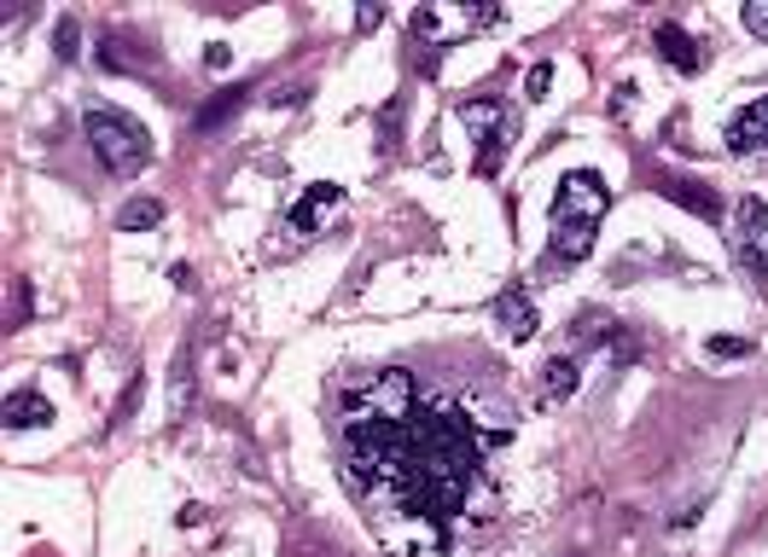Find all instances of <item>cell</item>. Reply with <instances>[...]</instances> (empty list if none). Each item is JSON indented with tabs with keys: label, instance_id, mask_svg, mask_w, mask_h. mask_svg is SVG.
Returning <instances> with one entry per match:
<instances>
[{
	"label": "cell",
	"instance_id": "6da1fadb",
	"mask_svg": "<svg viewBox=\"0 0 768 557\" xmlns=\"http://www.w3.org/2000/svg\"><path fill=\"white\" fill-rule=\"evenodd\" d=\"M507 436L513 430L483 424V401L460 412L419 396L396 419L343 412V482L396 557H442L454 517H467L483 493V459Z\"/></svg>",
	"mask_w": 768,
	"mask_h": 557
},
{
	"label": "cell",
	"instance_id": "7a4b0ae2",
	"mask_svg": "<svg viewBox=\"0 0 768 557\" xmlns=\"http://www.w3.org/2000/svg\"><path fill=\"white\" fill-rule=\"evenodd\" d=\"M83 134H88V146L99 157V169L117 175V180H129L146 169V157H152V134L140 129V122L129 111H111V105H88L83 116Z\"/></svg>",
	"mask_w": 768,
	"mask_h": 557
},
{
	"label": "cell",
	"instance_id": "3957f363",
	"mask_svg": "<svg viewBox=\"0 0 768 557\" xmlns=\"http://www.w3.org/2000/svg\"><path fill=\"white\" fill-rule=\"evenodd\" d=\"M460 122H467L472 140H478L472 169L478 175H501V163H507L513 140H518V116L501 105V99H467V105H460Z\"/></svg>",
	"mask_w": 768,
	"mask_h": 557
},
{
	"label": "cell",
	"instance_id": "277c9868",
	"mask_svg": "<svg viewBox=\"0 0 768 557\" xmlns=\"http://www.w3.org/2000/svg\"><path fill=\"white\" fill-rule=\"evenodd\" d=\"M612 210V192H605V180L594 169H571L559 180L553 192V226H577V233H594Z\"/></svg>",
	"mask_w": 768,
	"mask_h": 557
},
{
	"label": "cell",
	"instance_id": "5b68a950",
	"mask_svg": "<svg viewBox=\"0 0 768 557\" xmlns=\"http://www.w3.org/2000/svg\"><path fill=\"white\" fill-rule=\"evenodd\" d=\"M727 250L751 279H768V203L762 198H739L734 203V233H727Z\"/></svg>",
	"mask_w": 768,
	"mask_h": 557
},
{
	"label": "cell",
	"instance_id": "8992f818",
	"mask_svg": "<svg viewBox=\"0 0 768 557\" xmlns=\"http://www.w3.org/2000/svg\"><path fill=\"white\" fill-rule=\"evenodd\" d=\"M338 203H343V186H338V180H315V186H303V198L292 203V215H286V221H292V233H303V238L320 233Z\"/></svg>",
	"mask_w": 768,
	"mask_h": 557
},
{
	"label": "cell",
	"instance_id": "52a82bcc",
	"mask_svg": "<svg viewBox=\"0 0 768 557\" xmlns=\"http://www.w3.org/2000/svg\"><path fill=\"white\" fill-rule=\"evenodd\" d=\"M727 152H739V157H757L768 152V93L751 99L734 122H727Z\"/></svg>",
	"mask_w": 768,
	"mask_h": 557
},
{
	"label": "cell",
	"instance_id": "ba28073f",
	"mask_svg": "<svg viewBox=\"0 0 768 557\" xmlns=\"http://www.w3.org/2000/svg\"><path fill=\"white\" fill-rule=\"evenodd\" d=\"M495 314H501V325H507V337L513 343H530L536 337V302H530V291H524V285H507V291L495 297Z\"/></svg>",
	"mask_w": 768,
	"mask_h": 557
},
{
	"label": "cell",
	"instance_id": "9c48e42d",
	"mask_svg": "<svg viewBox=\"0 0 768 557\" xmlns=\"http://www.w3.org/2000/svg\"><path fill=\"white\" fill-rule=\"evenodd\" d=\"M652 47H658L663 65L681 70V76H699V65H704V53L693 47V35L676 30V24H658V30H652Z\"/></svg>",
	"mask_w": 768,
	"mask_h": 557
},
{
	"label": "cell",
	"instance_id": "30bf717a",
	"mask_svg": "<svg viewBox=\"0 0 768 557\" xmlns=\"http://www.w3.org/2000/svg\"><path fill=\"white\" fill-rule=\"evenodd\" d=\"M193 401H198V355H193V348H180L175 366H169V401H164V412H169V419H187Z\"/></svg>",
	"mask_w": 768,
	"mask_h": 557
},
{
	"label": "cell",
	"instance_id": "8fae6325",
	"mask_svg": "<svg viewBox=\"0 0 768 557\" xmlns=\"http://www.w3.org/2000/svg\"><path fill=\"white\" fill-rule=\"evenodd\" d=\"M663 198L670 203H681L687 215H699V221H722V203H716V192L704 180H681V175H670L663 180Z\"/></svg>",
	"mask_w": 768,
	"mask_h": 557
},
{
	"label": "cell",
	"instance_id": "7c38bea8",
	"mask_svg": "<svg viewBox=\"0 0 768 557\" xmlns=\"http://www.w3.org/2000/svg\"><path fill=\"white\" fill-rule=\"evenodd\" d=\"M53 424V401L42 389H18L7 396V430H47Z\"/></svg>",
	"mask_w": 768,
	"mask_h": 557
},
{
	"label": "cell",
	"instance_id": "4fadbf2b",
	"mask_svg": "<svg viewBox=\"0 0 768 557\" xmlns=\"http://www.w3.org/2000/svg\"><path fill=\"white\" fill-rule=\"evenodd\" d=\"M577 383H582V366H577V360L553 355L548 366H541V401H564V396H577Z\"/></svg>",
	"mask_w": 768,
	"mask_h": 557
},
{
	"label": "cell",
	"instance_id": "5bb4252c",
	"mask_svg": "<svg viewBox=\"0 0 768 557\" xmlns=\"http://www.w3.org/2000/svg\"><path fill=\"white\" fill-rule=\"evenodd\" d=\"M157 221H164V203L157 198H129L123 210H117V233H146Z\"/></svg>",
	"mask_w": 768,
	"mask_h": 557
},
{
	"label": "cell",
	"instance_id": "9a60e30c",
	"mask_svg": "<svg viewBox=\"0 0 768 557\" xmlns=\"http://www.w3.org/2000/svg\"><path fill=\"white\" fill-rule=\"evenodd\" d=\"M30 308H35L30 279H7V332H18V325L30 320Z\"/></svg>",
	"mask_w": 768,
	"mask_h": 557
},
{
	"label": "cell",
	"instance_id": "2e32d148",
	"mask_svg": "<svg viewBox=\"0 0 768 557\" xmlns=\"http://www.w3.org/2000/svg\"><path fill=\"white\" fill-rule=\"evenodd\" d=\"M245 93H251V88H228V93H221V99H216V105H210L205 116H198V134H210V129H221V122H228V116H233L239 105H245Z\"/></svg>",
	"mask_w": 768,
	"mask_h": 557
},
{
	"label": "cell",
	"instance_id": "e0dca14e",
	"mask_svg": "<svg viewBox=\"0 0 768 557\" xmlns=\"http://www.w3.org/2000/svg\"><path fill=\"white\" fill-rule=\"evenodd\" d=\"M140 401H146V371H134V378H129V389H123V401L111 406V430H117V424H129L134 412H140Z\"/></svg>",
	"mask_w": 768,
	"mask_h": 557
},
{
	"label": "cell",
	"instance_id": "ac0fdd59",
	"mask_svg": "<svg viewBox=\"0 0 768 557\" xmlns=\"http://www.w3.org/2000/svg\"><path fill=\"white\" fill-rule=\"evenodd\" d=\"M53 53L65 58V65L83 53V30H76V18H58V24H53Z\"/></svg>",
	"mask_w": 768,
	"mask_h": 557
},
{
	"label": "cell",
	"instance_id": "d6986e66",
	"mask_svg": "<svg viewBox=\"0 0 768 557\" xmlns=\"http://www.w3.org/2000/svg\"><path fill=\"white\" fill-rule=\"evenodd\" d=\"M704 355H711V360H739V355H751V343H745V337H711V343H704Z\"/></svg>",
	"mask_w": 768,
	"mask_h": 557
},
{
	"label": "cell",
	"instance_id": "ffe728a7",
	"mask_svg": "<svg viewBox=\"0 0 768 557\" xmlns=\"http://www.w3.org/2000/svg\"><path fill=\"white\" fill-rule=\"evenodd\" d=\"M99 70H129V53H123V41H117V35H106V41H99Z\"/></svg>",
	"mask_w": 768,
	"mask_h": 557
},
{
	"label": "cell",
	"instance_id": "44dd1931",
	"mask_svg": "<svg viewBox=\"0 0 768 557\" xmlns=\"http://www.w3.org/2000/svg\"><path fill=\"white\" fill-rule=\"evenodd\" d=\"M553 88V65H530V76H524V99H548Z\"/></svg>",
	"mask_w": 768,
	"mask_h": 557
},
{
	"label": "cell",
	"instance_id": "7402d4cb",
	"mask_svg": "<svg viewBox=\"0 0 768 557\" xmlns=\"http://www.w3.org/2000/svg\"><path fill=\"white\" fill-rule=\"evenodd\" d=\"M303 99H309V88H303V81H279V88L268 93V105H279V111H292V105H303Z\"/></svg>",
	"mask_w": 768,
	"mask_h": 557
},
{
	"label": "cell",
	"instance_id": "603a6c76",
	"mask_svg": "<svg viewBox=\"0 0 768 557\" xmlns=\"http://www.w3.org/2000/svg\"><path fill=\"white\" fill-rule=\"evenodd\" d=\"M635 93H640L635 81H617V88H612V116H629L635 111Z\"/></svg>",
	"mask_w": 768,
	"mask_h": 557
},
{
	"label": "cell",
	"instance_id": "cb8c5ba5",
	"mask_svg": "<svg viewBox=\"0 0 768 557\" xmlns=\"http://www.w3.org/2000/svg\"><path fill=\"white\" fill-rule=\"evenodd\" d=\"M745 30L768 41V0H751V7H745Z\"/></svg>",
	"mask_w": 768,
	"mask_h": 557
},
{
	"label": "cell",
	"instance_id": "d4e9b609",
	"mask_svg": "<svg viewBox=\"0 0 768 557\" xmlns=\"http://www.w3.org/2000/svg\"><path fill=\"white\" fill-rule=\"evenodd\" d=\"M205 65H210V70H228V65H233V47H221V41H210V47H205Z\"/></svg>",
	"mask_w": 768,
	"mask_h": 557
},
{
	"label": "cell",
	"instance_id": "484cf974",
	"mask_svg": "<svg viewBox=\"0 0 768 557\" xmlns=\"http://www.w3.org/2000/svg\"><path fill=\"white\" fill-rule=\"evenodd\" d=\"M501 18H507V12H501V7H472V24H478V30H495Z\"/></svg>",
	"mask_w": 768,
	"mask_h": 557
},
{
	"label": "cell",
	"instance_id": "4316f807",
	"mask_svg": "<svg viewBox=\"0 0 768 557\" xmlns=\"http://www.w3.org/2000/svg\"><path fill=\"white\" fill-rule=\"evenodd\" d=\"M378 24H384V12H378V7H361V12H355V30H361V35L378 30Z\"/></svg>",
	"mask_w": 768,
	"mask_h": 557
},
{
	"label": "cell",
	"instance_id": "83f0119b",
	"mask_svg": "<svg viewBox=\"0 0 768 557\" xmlns=\"http://www.w3.org/2000/svg\"><path fill=\"white\" fill-rule=\"evenodd\" d=\"M205 523V505H180V528H198Z\"/></svg>",
	"mask_w": 768,
	"mask_h": 557
}]
</instances>
